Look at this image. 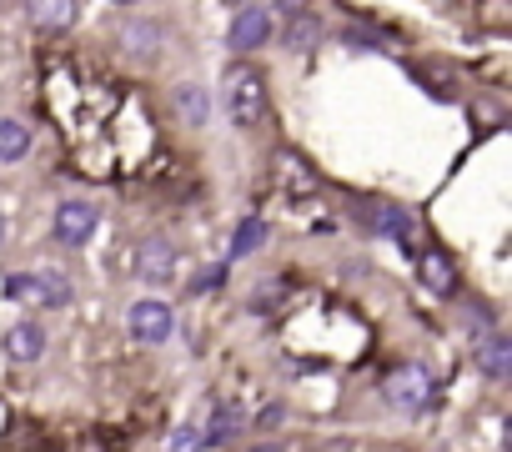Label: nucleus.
I'll list each match as a JSON object with an SVG mask.
<instances>
[{"label":"nucleus","instance_id":"obj_1","mask_svg":"<svg viewBox=\"0 0 512 452\" xmlns=\"http://www.w3.org/2000/svg\"><path fill=\"white\" fill-rule=\"evenodd\" d=\"M221 101H226V116L251 131L256 121L267 116V76L262 66H251V61H231L226 76H221Z\"/></svg>","mask_w":512,"mask_h":452},{"label":"nucleus","instance_id":"obj_2","mask_svg":"<svg viewBox=\"0 0 512 452\" xmlns=\"http://www.w3.org/2000/svg\"><path fill=\"white\" fill-rule=\"evenodd\" d=\"M382 397H387V407H397V412L417 417V412H427V407H432L437 382H432L427 362H402V367H392V372H387Z\"/></svg>","mask_w":512,"mask_h":452},{"label":"nucleus","instance_id":"obj_3","mask_svg":"<svg viewBox=\"0 0 512 452\" xmlns=\"http://www.w3.org/2000/svg\"><path fill=\"white\" fill-rule=\"evenodd\" d=\"M96 226H101L96 201H86V196H66V201H56L51 237H56L61 247H86V242L96 237Z\"/></svg>","mask_w":512,"mask_h":452},{"label":"nucleus","instance_id":"obj_4","mask_svg":"<svg viewBox=\"0 0 512 452\" xmlns=\"http://www.w3.org/2000/svg\"><path fill=\"white\" fill-rule=\"evenodd\" d=\"M6 297L31 307H71V282L61 272H16L6 277Z\"/></svg>","mask_w":512,"mask_h":452},{"label":"nucleus","instance_id":"obj_5","mask_svg":"<svg viewBox=\"0 0 512 452\" xmlns=\"http://www.w3.org/2000/svg\"><path fill=\"white\" fill-rule=\"evenodd\" d=\"M272 11L267 6H241L236 16H231V26H226V51H236V56H251V51H262V46H272Z\"/></svg>","mask_w":512,"mask_h":452},{"label":"nucleus","instance_id":"obj_6","mask_svg":"<svg viewBox=\"0 0 512 452\" xmlns=\"http://www.w3.org/2000/svg\"><path fill=\"white\" fill-rule=\"evenodd\" d=\"M131 337L136 342H146V347H161L171 332H176V312L161 302V297H141L136 307H131Z\"/></svg>","mask_w":512,"mask_h":452},{"label":"nucleus","instance_id":"obj_7","mask_svg":"<svg viewBox=\"0 0 512 452\" xmlns=\"http://www.w3.org/2000/svg\"><path fill=\"white\" fill-rule=\"evenodd\" d=\"M477 372L487 377V382H507V372H512V337L507 332H487V337H477Z\"/></svg>","mask_w":512,"mask_h":452},{"label":"nucleus","instance_id":"obj_8","mask_svg":"<svg viewBox=\"0 0 512 452\" xmlns=\"http://www.w3.org/2000/svg\"><path fill=\"white\" fill-rule=\"evenodd\" d=\"M362 221L382 237H397V242H412V211L397 206V201H367L362 206Z\"/></svg>","mask_w":512,"mask_h":452},{"label":"nucleus","instance_id":"obj_9","mask_svg":"<svg viewBox=\"0 0 512 452\" xmlns=\"http://www.w3.org/2000/svg\"><path fill=\"white\" fill-rule=\"evenodd\" d=\"M81 16V0H26V21L36 31H66Z\"/></svg>","mask_w":512,"mask_h":452},{"label":"nucleus","instance_id":"obj_10","mask_svg":"<svg viewBox=\"0 0 512 452\" xmlns=\"http://www.w3.org/2000/svg\"><path fill=\"white\" fill-rule=\"evenodd\" d=\"M141 277H146L151 287H161V282H171V277H176V247H171L166 237L141 242Z\"/></svg>","mask_w":512,"mask_h":452},{"label":"nucleus","instance_id":"obj_11","mask_svg":"<svg viewBox=\"0 0 512 452\" xmlns=\"http://www.w3.org/2000/svg\"><path fill=\"white\" fill-rule=\"evenodd\" d=\"M41 352H46V327L41 322H16L11 332H6V357L11 362H41Z\"/></svg>","mask_w":512,"mask_h":452},{"label":"nucleus","instance_id":"obj_12","mask_svg":"<svg viewBox=\"0 0 512 452\" xmlns=\"http://www.w3.org/2000/svg\"><path fill=\"white\" fill-rule=\"evenodd\" d=\"M121 51L136 61H156L161 56V26L156 21H126L121 26Z\"/></svg>","mask_w":512,"mask_h":452},{"label":"nucleus","instance_id":"obj_13","mask_svg":"<svg viewBox=\"0 0 512 452\" xmlns=\"http://www.w3.org/2000/svg\"><path fill=\"white\" fill-rule=\"evenodd\" d=\"M422 287L437 292V297H452V292H457V267H452V257H447L442 247L422 252Z\"/></svg>","mask_w":512,"mask_h":452},{"label":"nucleus","instance_id":"obj_14","mask_svg":"<svg viewBox=\"0 0 512 452\" xmlns=\"http://www.w3.org/2000/svg\"><path fill=\"white\" fill-rule=\"evenodd\" d=\"M317 41H322V21H317L312 11L287 16V26H282V46H287V51H312Z\"/></svg>","mask_w":512,"mask_h":452},{"label":"nucleus","instance_id":"obj_15","mask_svg":"<svg viewBox=\"0 0 512 452\" xmlns=\"http://www.w3.org/2000/svg\"><path fill=\"white\" fill-rule=\"evenodd\" d=\"M236 432H241V407H236V402H221L216 417L201 422V447H221V442H231Z\"/></svg>","mask_w":512,"mask_h":452},{"label":"nucleus","instance_id":"obj_16","mask_svg":"<svg viewBox=\"0 0 512 452\" xmlns=\"http://www.w3.org/2000/svg\"><path fill=\"white\" fill-rule=\"evenodd\" d=\"M176 116L186 121V126H206L211 121V96L201 91V86H176Z\"/></svg>","mask_w":512,"mask_h":452},{"label":"nucleus","instance_id":"obj_17","mask_svg":"<svg viewBox=\"0 0 512 452\" xmlns=\"http://www.w3.org/2000/svg\"><path fill=\"white\" fill-rule=\"evenodd\" d=\"M26 151H31V126L16 121V116H6V121H0V166L21 161Z\"/></svg>","mask_w":512,"mask_h":452},{"label":"nucleus","instance_id":"obj_18","mask_svg":"<svg viewBox=\"0 0 512 452\" xmlns=\"http://www.w3.org/2000/svg\"><path fill=\"white\" fill-rule=\"evenodd\" d=\"M267 242V221L262 216H246L241 226H236V237H231V257L226 262H241V257H251L256 247Z\"/></svg>","mask_w":512,"mask_h":452},{"label":"nucleus","instance_id":"obj_19","mask_svg":"<svg viewBox=\"0 0 512 452\" xmlns=\"http://www.w3.org/2000/svg\"><path fill=\"white\" fill-rule=\"evenodd\" d=\"M166 447H171V452H196V447H201V422H181Z\"/></svg>","mask_w":512,"mask_h":452},{"label":"nucleus","instance_id":"obj_20","mask_svg":"<svg viewBox=\"0 0 512 452\" xmlns=\"http://www.w3.org/2000/svg\"><path fill=\"white\" fill-rule=\"evenodd\" d=\"M231 272V262H221V267H211V272H201L196 282H191V292H216L221 287V277Z\"/></svg>","mask_w":512,"mask_h":452},{"label":"nucleus","instance_id":"obj_21","mask_svg":"<svg viewBox=\"0 0 512 452\" xmlns=\"http://www.w3.org/2000/svg\"><path fill=\"white\" fill-rule=\"evenodd\" d=\"M272 11H282V16H297V11H312V0H272Z\"/></svg>","mask_w":512,"mask_h":452},{"label":"nucleus","instance_id":"obj_22","mask_svg":"<svg viewBox=\"0 0 512 452\" xmlns=\"http://www.w3.org/2000/svg\"><path fill=\"white\" fill-rule=\"evenodd\" d=\"M246 452H287L282 442H262V447H246Z\"/></svg>","mask_w":512,"mask_h":452},{"label":"nucleus","instance_id":"obj_23","mask_svg":"<svg viewBox=\"0 0 512 452\" xmlns=\"http://www.w3.org/2000/svg\"><path fill=\"white\" fill-rule=\"evenodd\" d=\"M111 6H131V0H111Z\"/></svg>","mask_w":512,"mask_h":452},{"label":"nucleus","instance_id":"obj_24","mask_svg":"<svg viewBox=\"0 0 512 452\" xmlns=\"http://www.w3.org/2000/svg\"><path fill=\"white\" fill-rule=\"evenodd\" d=\"M0 226H6V221H0Z\"/></svg>","mask_w":512,"mask_h":452}]
</instances>
